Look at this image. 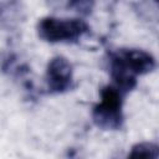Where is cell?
I'll return each mask as SVG.
<instances>
[{
  "label": "cell",
  "instance_id": "1",
  "mask_svg": "<svg viewBox=\"0 0 159 159\" xmlns=\"http://www.w3.org/2000/svg\"><path fill=\"white\" fill-rule=\"evenodd\" d=\"M112 84L125 96L137 87V77L153 72L157 67L154 56L142 48L122 47L107 56Z\"/></svg>",
  "mask_w": 159,
  "mask_h": 159
},
{
  "label": "cell",
  "instance_id": "2",
  "mask_svg": "<svg viewBox=\"0 0 159 159\" xmlns=\"http://www.w3.org/2000/svg\"><path fill=\"white\" fill-rule=\"evenodd\" d=\"M89 30V25L81 19L45 16L36 24L37 36L48 43H77Z\"/></svg>",
  "mask_w": 159,
  "mask_h": 159
},
{
  "label": "cell",
  "instance_id": "3",
  "mask_svg": "<svg viewBox=\"0 0 159 159\" xmlns=\"http://www.w3.org/2000/svg\"><path fill=\"white\" fill-rule=\"evenodd\" d=\"M124 97L125 94L112 83L102 87L99 92V102L93 106L91 112L93 124L102 130L120 129L124 122Z\"/></svg>",
  "mask_w": 159,
  "mask_h": 159
},
{
  "label": "cell",
  "instance_id": "4",
  "mask_svg": "<svg viewBox=\"0 0 159 159\" xmlns=\"http://www.w3.org/2000/svg\"><path fill=\"white\" fill-rule=\"evenodd\" d=\"M45 82L47 92L51 94H62L73 87V67L63 56L52 57L46 67Z\"/></svg>",
  "mask_w": 159,
  "mask_h": 159
},
{
  "label": "cell",
  "instance_id": "5",
  "mask_svg": "<svg viewBox=\"0 0 159 159\" xmlns=\"http://www.w3.org/2000/svg\"><path fill=\"white\" fill-rule=\"evenodd\" d=\"M159 147L152 142H139L130 148L128 158H152L158 159Z\"/></svg>",
  "mask_w": 159,
  "mask_h": 159
},
{
  "label": "cell",
  "instance_id": "6",
  "mask_svg": "<svg viewBox=\"0 0 159 159\" xmlns=\"http://www.w3.org/2000/svg\"><path fill=\"white\" fill-rule=\"evenodd\" d=\"M62 1H65L66 9L76 11L82 16H87L92 14L96 4L94 0H62Z\"/></svg>",
  "mask_w": 159,
  "mask_h": 159
},
{
  "label": "cell",
  "instance_id": "7",
  "mask_svg": "<svg viewBox=\"0 0 159 159\" xmlns=\"http://www.w3.org/2000/svg\"><path fill=\"white\" fill-rule=\"evenodd\" d=\"M153 1H154V2H155V4H157V2H158V0H153Z\"/></svg>",
  "mask_w": 159,
  "mask_h": 159
}]
</instances>
